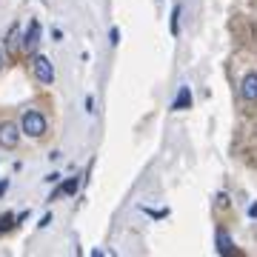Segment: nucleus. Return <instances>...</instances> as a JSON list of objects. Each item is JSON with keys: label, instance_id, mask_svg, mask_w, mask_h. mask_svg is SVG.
<instances>
[{"label": "nucleus", "instance_id": "5", "mask_svg": "<svg viewBox=\"0 0 257 257\" xmlns=\"http://www.w3.org/2000/svg\"><path fill=\"white\" fill-rule=\"evenodd\" d=\"M37 40H40V23L32 20V23H29L26 37H23V49H26L29 55H37Z\"/></svg>", "mask_w": 257, "mask_h": 257}, {"label": "nucleus", "instance_id": "10", "mask_svg": "<svg viewBox=\"0 0 257 257\" xmlns=\"http://www.w3.org/2000/svg\"><path fill=\"white\" fill-rule=\"evenodd\" d=\"M248 217H251V220H257V203H251V206H248Z\"/></svg>", "mask_w": 257, "mask_h": 257}, {"label": "nucleus", "instance_id": "4", "mask_svg": "<svg viewBox=\"0 0 257 257\" xmlns=\"http://www.w3.org/2000/svg\"><path fill=\"white\" fill-rule=\"evenodd\" d=\"M240 97H243V100L257 103V74L254 72L246 74V77L240 80Z\"/></svg>", "mask_w": 257, "mask_h": 257}, {"label": "nucleus", "instance_id": "2", "mask_svg": "<svg viewBox=\"0 0 257 257\" xmlns=\"http://www.w3.org/2000/svg\"><path fill=\"white\" fill-rule=\"evenodd\" d=\"M35 77L43 83H52L55 80V66H52V60H49L46 55H35Z\"/></svg>", "mask_w": 257, "mask_h": 257}, {"label": "nucleus", "instance_id": "3", "mask_svg": "<svg viewBox=\"0 0 257 257\" xmlns=\"http://www.w3.org/2000/svg\"><path fill=\"white\" fill-rule=\"evenodd\" d=\"M18 140H20V126L18 123H0V146L15 149Z\"/></svg>", "mask_w": 257, "mask_h": 257}, {"label": "nucleus", "instance_id": "6", "mask_svg": "<svg viewBox=\"0 0 257 257\" xmlns=\"http://www.w3.org/2000/svg\"><path fill=\"white\" fill-rule=\"evenodd\" d=\"M192 106V92H189V86H180V92H177L175 103H172V109L180 111V109H189Z\"/></svg>", "mask_w": 257, "mask_h": 257}, {"label": "nucleus", "instance_id": "12", "mask_svg": "<svg viewBox=\"0 0 257 257\" xmlns=\"http://www.w3.org/2000/svg\"><path fill=\"white\" fill-rule=\"evenodd\" d=\"M94 257H103V251H94Z\"/></svg>", "mask_w": 257, "mask_h": 257}, {"label": "nucleus", "instance_id": "8", "mask_svg": "<svg viewBox=\"0 0 257 257\" xmlns=\"http://www.w3.org/2000/svg\"><path fill=\"white\" fill-rule=\"evenodd\" d=\"M77 183H80L77 177H69L66 183H60V189L55 192V197H63V194H74V192H77Z\"/></svg>", "mask_w": 257, "mask_h": 257}, {"label": "nucleus", "instance_id": "1", "mask_svg": "<svg viewBox=\"0 0 257 257\" xmlns=\"http://www.w3.org/2000/svg\"><path fill=\"white\" fill-rule=\"evenodd\" d=\"M20 128L26 132L29 138H40L43 132H46V117H43V111L37 109H29L23 117H20Z\"/></svg>", "mask_w": 257, "mask_h": 257}, {"label": "nucleus", "instance_id": "7", "mask_svg": "<svg viewBox=\"0 0 257 257\" xmlns=\"http://www.w3.org/2000/svg\"><path fill=\"white\" fill-rule=\"evenodd\" d=\"M217 248H220V254L223 257H231V251H234V248H231V240H229V234H226V231H217Z\"/></svg>", "mask_w": 257, "mask_h": 257}, {"label": "nucleus", "instance_id": "9", "mask_svg": "<svg viewBox=\"0 0 257 257\" xmlns=\"http://www.w3.org/2000/svg\"><path fill=\"white\" fill-rule=\"evenodd\" d=\"M172 35H180V6H175L172 12Z\"/></svg>", "mask_w": 257, "mask_h": 257}, {"label": "nucleus", "instance_id": "11", "mask_svg": "<svg viewBox=\"0 0 257 257\" xmlns=\"http://www.w3.org/2000/svg\"><path fill=\"white\" fill-rule=\"evenodd\" d=\"M0 69H3V49H0Z\"/></svg>", "mask_w": 257, "mask_h": 257}]
</instances>
